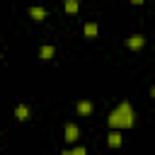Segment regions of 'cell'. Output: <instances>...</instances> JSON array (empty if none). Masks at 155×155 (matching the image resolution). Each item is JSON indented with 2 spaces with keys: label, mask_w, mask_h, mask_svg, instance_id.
Returning a JSON list of instances; mask_svg holds the SVG:
<instances>
[{
  "label": "cell",
  "mask_w": 155,
  "mask_h": 155,
  "mask_svg": "<svg viewBox=\"0 0 155 155\" xmlns=\"http://www.w3.org/2000/svg\"><path fill=\"white\" fill-rule=\"evenodd\" d=\"M107 124L111 131H124V128H133L136 126V111L131 107V102H119L109 116H107Z\"/></svg>",
  "instance_id": "obj_1"
},
{
  "label": "cell",
  "mask_w": 155,
  "mask_h": 155,
  "mask_svg": "<svg viewBox=\"0 0 155 155\" xmlns=\"http://www.w3.org/2000/svg\"><path fill=\"white\" fill-rule=\"evenodd\" d=\"M78 138H80V128H78V124L68 121V124H65V140H68V143H78Z\"/></svg>",
  "instance_id": "obj_2"
},
{
  "label": "cell",
  "mask_w": 155,
  "mask_h": 155,
  "mask_svg": "<svg viewBox=\"0 0 155 155\" xmlns=\"http://www.w3.org/2000/svg\"><path fill=\"white\" fill-rule=\"evenodd\" d=\"M126 46H128L131 51H138V48L145 46V36H140V34H131V36L126 39Z\"/></svg>",
  "instance_id": "obj_3"
},
{
  "label": "cell",
  "mask_w": 155,
  "mask_h": 155,
  "mask_svg": "<svg viewBox=\"0 0 155 155\" xmlns=\"http://www.w3.org/2000/svg\"><path fill=\"white\" fill-rule=\"evenodd\" d=\"M121 143H124L121 131H109V136H107V145H109V148H119Z\"/></svg>",
  "instance_id": "obj_4"
},
{
  "label": "cell",
  "mask_w": 155,
  "mask_h": 155,
  "mask_svg": "<svg viewBox=\"0 0 155 155\" xmlns=\"http://www.w3.org/2000/svg\"><path fill=\"white\" fill-rule=\"evenodd\" d=\"M27 12H29V17H31L34 22H44V19H46V10H44V7H36V5H31Z\"/></svg>",
  "instance_id": "obj_5"
},
{
  "label": "cell",
  "mask_w": 155,
  "mask_h": 155,
  "mask_svg": "<svg viewBox=\"0 0 155 155\" xmlns=\"http://www.w3.org/2000/svg\"><path fill=\"white\" fill-rule=\"evenodd\" d=\"M75 109H78V114H80V116H90L94 107H92V102H90V99H80Z\"/></svg>",
  "instance_id": "obj_6"
},
{
  "label": "cell",
  "mask_w": 155,
  "mask_h": 155,
  "mask_svg": "<svg viewBox=\"0 0 155 155\" xmlns=\"http://www.w3.org/2000/svg\"><path fill=\"white\" fill-rule=\"evenodd\" d=\"M53 56H56V46L46 44V46H41V48H39V58H41V61H51Z\"/></svg>",
  "instance_id": "obj_7"
},
{
  "label": "cell",
  "mask_w": 155,
  "mask_h": 155,
  "mask_svg": "<svg viewBox=\"0 0 155 155\" xmlns=\"http://www.w3.org/2000/svg\"><path fill=\"white\" fill-rule=\"evenodd\" d=\"M15 119L17 121H27L29 119V107L27 104H17L15 107Z\"/></svg>",
  "instance_id": "obj_8"
},
{
  "label": "cell",
  "mask_w": 155,
  "mask_h": 155,
  "mask_svg": "<svg viewBox=\"0 0 155 155\" xmlns=\"http://www.w3.org/2000/svg\"><path fill=\"white\" fill-rule=\"evenodd\" d=\"M63 10H65V15H75L80 10V0H65L63 2Z\"/></svg>",
  "instance_id": "obj_9"
},
{
  "label": "cell",
  "mask_w": 155,
  "mask_h": 155,
  "mask_svg": "<svg viewBox=\"0 0 155 155\" xmlns=\"http://www.w3.org/2000/svg\"><path fill=\"white\" fill-rule=\"evenodd\" d=\"M82 31H85V36H87V39H94V36H97V31H99V29H97V22H87Z\"/></svg>",
  "instance_id": "obj_10"
},
{
  "label": "cell",
  "mask_w": 155,
  "mask_h": 155,
  "mask_svg": "<svg viewBox=\"0 0 155 155\" xmlns=\"http://www.w3.org/2000/svg\"><path fill=\"white\" fill-rule=\"evenodd\" d=\"M61 155H87L85 145H75L73 150H61Z\"/></svg>",
  "instance_id": "obj_11"
},
{
  "label": "cell",
  "mask_w": 155,
  "mask_h": 155,
  "mask_svg": "<svg viewBox=\"0 0 155 155\" xmlns=\"http://www.w3.org/2000/svg\"><path fill=\"white\" fill-rule=\"evenodd\" d=\"M128 2H131V5H143L145 0H128Z\"/></svg>",
  "instance_id": "obj_12"
},
{
  "label": "cell",
  "mask_w": 155,
  "mask_h": 155,
  "mask_svg": "<svg viewBox=\"0 0 155 155\" xmlns=\"http://www.w3.org/2000/svg\"><path fill=\"white\" fill-rule=\"evenodd\" d=\"M150 97H153V99H155V85H153V87H150Z\"/></svg>",
  "instance_id": "obj_13"
}]
</instances>
